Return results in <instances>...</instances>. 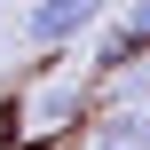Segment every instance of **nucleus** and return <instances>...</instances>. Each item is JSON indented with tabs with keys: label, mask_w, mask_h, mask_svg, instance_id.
Returning <instances> with one entry per match:
<instances>
[{
	"label": "nucleus",
	"mask_w": 150,
	"mask_h": 150,
	"mask_svg": "<svg viewBox=\"0 0 150 150\" xmlns=\"http://www.w3.org/2000/svg\"><path fill=\"white\" fill-rule=\"evenodd\" d=\"M134 55H142V47H134V32H127V24H119V32H103V47H95V63H103V71H127Z\"/></svg>",
	"instance_id": "obj_3"
},
{
	"label": "nucleus",
	"mask_w": 150,
	"mask_h": 150,
	"mask_svg": "<svg viewBox=\"0 0 150 150\" xmlns=\"http://www.w3.org/2000/svg\"><path fill=\"white\" fill-rule=\"evenodd\" d=\"M71 111H79V87H47V95H40V111H32V119H40V127H63V119H71Z\"/></svg>",
	"instance_id": "obj_4"
},
{
	"label": "nucleus",
	"mask_w": 150,
	"mask_h": 150,
	"mask_svg": "<svg viewBox=\"0 0 150 150\" xmlns=\"http://www.w3.org/2000/svg\"><path fill=\"white\" fill-rule=\"evenodd\" d=\"M95 150H150V111H111L95 127Z\"/></svg>",
	"instance_id": "obj_2"
},
{
	"label": "nucleus",
	"mask_w": 150,
	"mask_h": 150,
	"mask_svg": "<svg viewBox=\"0 0 150 150\" xmlns=\"http://www.w3.org/2000/svg\"><path fill=\"white\" fill-rule=\"evenodd\" d=\"M103 8H111V0H32V8H24V40H32V47H63V40L95 32Z\"/></svg>",
	"instance_id": "obj_1"
},
{
	"label": "nucleus",
	"mask_w": 150,
	"mask_h": 150,
	"mask_svg": "<svg viewBox=\"0 0 150 150\" xmlns=\"http://www.w3.org/2000/svg\"><path fill=\"white\" fill-rule=\"evenodd\" d=\"M119 24H127V32H134V47H150V0H134V8H127V16H119Z\"/></svg>",
	"instance_id": "obj_5"
}]
</instances>
